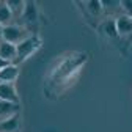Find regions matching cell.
I'll list each match as a JSON object with an SVG mask.
<instances>
[{
    "label": "cell",
    "instance_id": "obj_18",
    "mask_svg": "<svg viewBox=\"0 0 132 132\" xmlns=\"http://www.w3.org/2000/svg\"><path fill=\"white\" fill-rule=\"evenodd\" d=\"M0 84H2V82H0Z\"/></svg>",
    "mask_w": 132,
    "mask_h": 132
},
{
    "label": "cell",
    "instance_id": "obj_6",
    "mask_svg": "<svg viewBox=\"0 0 132 132\" xmlns=\"http://www.w3.org/2000/svg\"><path fill=\"white\" fill-rule=\"evenodd\" d=\"M30 35H31V31L28 28L22 27L21 24H10L3 28V41H8L16 46L22 43L25 38H28Z\"/></svg>",
    "mask_w": 132,
    "mask_h": 132
},
{
    "label": "cell",
    "instance_id": "obj_17",
    "mask_svg": "<svg viewBox=\"0 0 132 132\" xmlns=\"http://www.w3.org/2000/svg\"><path fill=\"white\" fill-rule=\"evenodd\" d=\"M3 28H5V27H3L2 24H0V41L3 39Z\"/></svg>",
    "mask_w": 132,
    "mask_h": 132
},
{
    "label": "cell",
    "instance_id": "obj_14",
    "mask_svg": "<svg viewBox=\"0 0 132 132\" xmlns=\"http://www.w3.org/2000/svg\"><path fill=\"white\" fill-rule=\"evenodd\" d=\"M24 5H25V2H21V0H6V6L11 10L14 21H19L21 14L24 11Z\"/></svg>",
    "mask_w": 132,
    "mask_h": 132
},
{
    "label": "cell",
    "instance_id": "obj_7",
    "mask_svg": "<svg viewBox=\"0 0 132 132\" xmlns=\"http://www.w3.org/2000/svg\"><path fill=\"white\" fill-rule=\"evenodd\" d=\"M117 30L121 39V49H127L132 39V19L126 16H117Z\"/></svg>",
    "mask_w": 132,
    "mask_h": 132
},
{
    "label": "cell",
    "instance_id": "obj_11",
    "mask_svg": "<svg viewBox=\"0 0 132 132\" xmlns=\"http://www.w3.org/2000/svg\"><path fill=\"white\" fill-rule=\"evenodd\" d=\"M16 113H21V104L8 102V101H0V121H3Z\"/></svg>",
    "mask_w": 132,
    "mask_h": 132
},
{
    "label": "cell",
    "instance_id": "obj_9",
    "mask_svg": "<svg viewBox=\"0 0 132 132\" xmlns=\"http://www.w3.org/2000/svg\"><path fill=\"white\" fill-rule=\"evenodd\" d=\"M21 74V68L19 64H8L6 68H3L2 71H0V82H3V84H14L16 79L19 77Z\"/></svg>",
    "mask_w": 132,
    "mask_h": 132
},
{
    "label": "cell",
    "instance_id": "obj_16",
    "mask_svg": "<svg viewBox=\"0 0 132 132\" xmlns=\"http://www.w3.org/2000/svg\"><path fill=\"white\" fill-rule=\"evenodd\" d=\"M8 64H11V63H8L6 60H3L2 57H0V71H2L3 68H6V66H8Z\"/></svg>",
    "mask_w": 132,
    "mask_h": 132
},
{
    "label": "cell",
    "instance_id": "obj_5",
    "mask_svg": "<svg viewBox=\"0 0 132 132\" xmlns=\"http://www.w3.org/2000/svg\"><path fill=\"white\" fill-rule=\"evenodd\" d=\"M39 21H41V11L38 10L36 2H25L24 11L21 14L18 24H21L22 27H25L31 31V27L39 25Z\"/></svg>",
    "mask_w": 132,
    "mask_h": 132
},
{
    "label": "cell",
    "instance_id": "obj_10",
    "mask_svg": "<svg viewBox=\"0 0 132 132\" xmlns=\"http://www.w3.org/2000/svg\"><path fill=\"white\" fill-rule=\"evenodd\" d=\"M16 55H18V46L11 44L8 41H0V57L3 60H6L8 63H14L16 61Z\"/></svg>",
    "mask_w": 132,
    "mask_h": 132
},
{
    "label": "cell",
    "instance_id": "obj_2",
    "mask_svg": "<svg viewBox=\"0 0 132 132\" xmlns=\"http://www.w3.org/2000/svg\"><path fill=\"white\" fill-rule=\"evenodd\" d=\"M76 6L80 8V14L85 19V22L91 28H97L101 24V18L105 14L104 13V5L99 0H90V2H76Z\"/></svg>",
    "mask_w": 132,
    "mask_h": 132
},
{
    "label": "cell",
    "instance_id": "obj_8",
    "mask_svg": "<svg viewBox=\"0 0 132 132\" xmlns=\"http://www.w3.org/2000/svg\"><path fill=\"white\" fill-rule=\"evenodd\" d=\"M0 101H8V102H19V93L16 90L14 84H0Z\"/></svg>",
    "mask_w": 132,
    "mask_h": 132
},
{
    "label": "cell",
    "instance_id": "obj_3",
    "mask_svg": "<svg viewBox=\"0 0 132 132\" xmlns=\"http://www.w3.org/2000/svg\"><path fill=\"white\" fill-rule=\"evenodd\" d=\"M43 46V38L38 33H31L28 38H25L22 43L18 44V55H16L14 64H21L24 63L28 57H31L35 52H38Z\"/></svg>",
    "mask_w": 132,
    "mask_h": 132
},
{
    "label": "cell",
    "instance_id": "obj_15",
    "mask_svg": "<svg viewBox=\"0 0 132 132\" xmlns=\"http://www.w3.org/2000/svg\"><path fill=\"white\" fill-rule=\"evenodd\" d=\"M120 10L123 11V16L132 19V0H120Z\"/></svg>",
    "mask_w": 132,
    "mask_h": 132
},
{
    "label": "cell",
    "instance_id": "obj_1",
    "mask_svg": "<svg viewBox=\"0 0 132 132\" xmlns=\"http://www.w3.org/2000/svg\"><path fill=\"white\" fill-rule=\"evenodd\" d=\"M90 54L85 51H68L57 57L44 77V94L49 99H58L77 84Z\"/></svg>",
    "mask_w": 132,
    "mask_h": 132
},
{
    "label": "cell",
    "instance_id": "obj_4",
    "mask_svg": "<svg viewBox=\"0 0 132 132\" xmlns=\"http://www.w3.org/2000/svg\"><path fill=\"white\" fill-rule=\"evenodd\" d=\"M96 31L99 33V36L104 38L109 44L115 46L117 49L121 51V39L118 35V30H117V21L115 18H105L101 21V24L97 25Z\"/></svg>",
    "mask_w": 132,
    "mask_h": 132
},
{
    "label": "cell",
    "instance_id": "obj_13",
    "mask_svg": "<svg viewBox=\"0 0 132 132\" xmlns=\"http://www.w3.org/2000/svg\"><path fill=\"white\" fill-rule=\"evenodd\" d=\"M13 21H14V16H13L11 10L6 6V2H0V24L3 27H6Z\"/></svg>",
    "mask_w": 132,
    "mask_h": 132
},
{
    "label": "cell",
    "instance_id": "obj_12",
    "mask_svg": "<svg viewBox=\"0 0 132 132\" xmlns=\"http://www.w3.org/2000/svg\"><path fill=\"white\" fill-rule=\"evenodd\" d=\"M21 127V113H16L13 117L0 121V132H18Z\"/></svg>",
    "mask_w": 132,
    "mask_h": 132
}]
</instances>
